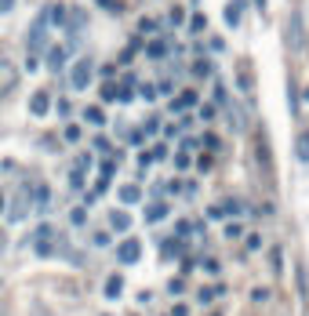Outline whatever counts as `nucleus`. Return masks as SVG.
<instances>
[{"mask_svg":"<svg viewBox=\"0 0 309 316\" xmlns=\"http://www.w3.org/2000/svg\"><path fill=\"white\" fill-rule=\"evenodd\" d=\"M189 225H193V222H175V233H178V240H182V236L189 233Z\"/></svg>","mask_w":309,"mask_h":316,"instance_id":"37998d69","label":"nucleus"},{"mask_svg":"<svg viewBox=\"0 0 309 316\" xmlns=\"http://www.w3.org/2000/svg\"><path fill=\"white\" fill-rule=\"evenodd\" d=\"M124 294V276H109L106 280V298H120Z\"/></svg>","mask_w":309,"mask_h":316,"instance_id":"a211bd4d","label":"nucleus"},{"mask_svg":"<svg viewBox=\"0 0 309 316\" xmlns=\"http://www.w3.org/2000/svg\"><path fill=\"white\" fill-rule=\"evenodd\" d=\"M66 58H69V51H66V48H51V51H48V69H51V73H62Z\"/></svg>","mask_w":309,"mask_h":316,"instance_id":"9b49d317","label":"nucleus"},{"mask_svg":"<svg viewBox=\"0 0 309 316\" xmlns=\"http://www.w3.org/2000/svg\"><path fill=\"white\" fill-rule=\"evenodd\" d=\"M225 236H229V240H237V236H244V225H240V222H229V225H225Z\"/></svg>","mask_w":309,"mask_h":316,"instance_id":"bb28decb","label":"nucleus"},{"mask_svg":"<svg viewBox=\"0 0 309 316\" xmlns=\"http://www.w3.org/2000/svg\"><path fill=\"white\" fill-rule=\"evenodd\" d=\"M91 76H95V62L91 58H76L73 69H69V88L73 91H84L91 84Z\"/></svg>","mask_w":309,"mask_h":316,"instance_id":"f257e3e1","label":"nucleus"},{"mask_svg":"<svg viewBox=\"0 0 309 316\" xmlns=\"http://www.w3.org/2000/svg\"><path fill=\"white\" fill-rule=\"evenodd\" d=\"M160 131V120H157V116H149V120L142 124V135H157Z\"/></svg>","mask_w":309,"mask_h":316,"instance_id":"a878e982","label":"nucleus"},{"mask_svg":"<svg viewBox=\"0 0 309 316\" xmlns=\"http://www.w3.org/2000/svg\"><path fill=\"white\" fill-rule=\"evenodd\" d=\"M44 15H48V26H66V4H51L44 8Z\"/></svg>","mask_w":309,"mask_h":316,"instance_id":"ddd939ff","label":"nucleus"},{"mask_svg":"<svg viewBox=\"0 0 309 316\" xmlns=\"http://www.w3.org/2000/svg\"><path fill=\"white\" fill-rule=\"evenodd\" d=\"M29 113H33V116H48V113H51V95H48V91H33Z\"/></svg>","mask_w":309,"mask_h":316,"instance_id":"423d86ee","label":"nucleus"},{"mask_svg":"<svg viewBox=\"0 0 309 316\" xmlns=\"http://www.w3.org/2000/svg\"><path fill=\"white\" fill-rule=\"evenodd\" d=\"M204 29H208V18L204 15H193L189 18V33H204Z\"/></svg>","mask_w":309,"mask_h":316,"instance_id":"b1692460","label":"nucleus"},{"mask_svg":"<svg viewBox=\"0 0 309 316\" xmlns=\"http://www.w3.org/2000/svg\"><path fill=\"white\" fill-rule=\"evenodd\" d=\"M69 222H73V225H84V222H88V211H84V207H73V211H69Z\"/></svg>","mask_w":309,"mask_h":316,"instance_id":"393cba45","label":"nucleus"},{"mask_svg":"<svg viewBox=\"0 0 309 316\" xmlns=\"http://www.w3.org/2000/svg\"><path fill=\"white\" fill-rule=\"evenodd\" d=\"M200 120H215V106H200Z\"/></svg>","mask_w":309,"mask_h":316,"instance_id":"a19ab883","label":"nucleus"},{"mask_svg":"<svg viewBox=\"0 0 309 316\" xmlns=\"http://www.w3.org/2000/svg\"><path fill=\"white\" fill-rule=\"evenodd\" d=\"M109 225H113V233H128V229H131L128 211H113V215H109Z\"/></svg>","mask_w":309,"mask_h":316,"instance_id":"4468645a","label":"nucleus"},{"mask_svg":"<svg viewBox=\"0 0 309 316\" xmlns=\"http://www.w3.org/2000/svg\"><path fill=\"white\" fill-rule=\"evenodd\" d=\"M62 138H66V142H80V128H76V124H69V128L62 131Z\"/></svg>","mask_w":309,"mask_h":316,"instance_id":"7c9ffc66","label":"nucleus"},{"mask_svg":"<svg viewBox=\"0 0 309 316\" xmlns=\"http://www.w3.org/2000/svg\"><path fill=\"white\" fill-rule=\"evenodd\" d=\"M244 4H248V0H229V4H225V11H222L225 26H240V18H244Z\"/></svg>","mask_w":309,"mask_h":316,"instance_id":"0eeeda50","label":"nucleus"},{"mask_svg":"<svg viewBox=\"0 0 309 316\" xmlns=\"http://www.w3.org/2000/svg\"><path fill=\"white\" fill-rule=\"evenodd\" d=\"M302 302H305V312H302V316H309V298H302Z\"/></svg>","mask_w":309,"mask_h":316,"instance_id":"8fccbe9b","label":"nucleus"},{"mask_svg":"<svg viewBox=\"0 0 309 316\" xmlns=\"http://www.w3.org/2000/svg\"><path fill=\"white\" fill-rule=\"evenodd\" d=\"M160 247H164V258H178L182 255V240H164Z\"/></svg>","mask_w":309,"mask_h":316,"instance_id":"4be33fe9","label":"nucleus"},{"mask_svg":"<svg viewBox=\"0 0 309 316\" xmlns=\"http://www.w3.org/2000/svg\"><path fill=\"white\" fill-rule=\"evenodd\" d=\"M69 189H84V171H69Z\"/></svg>","mask_w":309,"mask_h":316,"instance_id":"c756f323","label":"nucleus"},{"mask_svg":"<svg viewBox=\"0 0 309 316\" xmlns=\"http://www.w3.org/2000/svg\"><path fill=\"white\" fill-rule=\"evenodd\" d=\"M0 211H4V193H0Z\"/></svg>","mask_w":309,"mask_h":316,"instance_id":"3c124183","label":"nucleus"},{"mask_svg":"<svg viewBox=\"0 0 309 316\" xmlns=\"http://www.w3.org/2000/svg\"><path fill=\"white\" fill-rule=\"evenodd\" d=\"M15 84H18V69H15V62H0V98L11 95Z\"/></svg>","mask_w":309,"mask_h":316,"instance_id":"20e7f679","label":"nucleus"},{"mask_svg":"<svg viewBox=\"0 0 309 316\" xmlns=\"http://www.w3.org/2000/svg\"><path fill=\"white\" fill-rule=\"evenodd\" d=\"M84 120H88V124H95V128H102V124H106L102 106H88V109H84Z\"/></svg>","mask_w":309,"mask_h":316,"instance_id":"aec40b11","label":"nucleus"},{"mask_svg":"<svg viewBox=\"0 0 309 316\" xmlns=\"http://www.w3.org/2000/svg\"><path fill=\"white\" fill-rule=\"evenodd\" d=\"M182 18H186V11H182V8H175V11H171V26H182Z\"/></svg>","mask_w":309,"mask_h":316,"instance_id":"c03bdc74","label":"nucleus"},{"mask_svg":"<svg viewBox=\"0 0 309 316\" xmlns=\"http://www.w3.org/2000/svg\"><path fill=\"white\" fill-rule=\"evenodd\" d=\"M168 291H171V294H182V291H186V280H171Z\"/></svg>","mask_w":309,"mask_h":316,"instance_id":"58836bf2","label":"nucleus"},{"mask_svg":"<svg viewBox=\"0 0 309 316\" xmlns=\"http://www.w3.org/2000/svg\"><path fill=\"white\" fill-rule=\"evenodd\" d=\"M193 73H197V76H211V73H215V66H211L208 58H197V62H193Z\"/></svg>","mask_w":309,"mask_h":316,"instance_id":"5701e85b","label":"nucleus"},{"mask_svg":"<svg viewBox=\"0 0 309 316\" xmlns=\"http://www.w3.org/2000/svg\"><path fill=\"white\" fill-rule=\"evenodd\" d=\"M102 102H117V84H102Z\"/></svg>","mask_w":309,"mask_h":316,"instance_id":"c85d7f7f","label":"nucleus"},{"mask_svg":"<svg viewBox=\"0 0 309 316\" xmlns=\"http://www.w3.org/2000/svg\"><path fill=\"white\" fill-rule=\"evenodd\" d=\"M287 106H291V113L298 116V91H295V84H287Z\"/></svg>","mask_w":309,"mask_h":316,"instance_id":"cd10ccee","label":"nucleus"},{"mask_svg":"<svg viewBox=\"0 0 309 316\" xmlns=\"http://www.w3.org/2000/svg\"><path fill=\"white\" fill-rule=\"evenodd\" d=\"M138 33H157V22H153V18H142V22H138Z\"/></svg>","mask_w":309,"mask_h":316,"instance_id":"c9c22d12","label":"nucleus"},{"mask_svg":"<svg viewBox=\"0 0 309 316\" xmlns=\"http://www.w3.org/2000/svg\"><path fill=\"white\" fill-rule=\"evenodd\" d=\"M255 8H258V11H265V0H255Z\"/></svg>","mask_w":309,"mask_h":316,"instance_id":"09e8293b","label":"nucleus"},{"mask_svg":"<svg viewBox=\"0 0 309 316\" xmlns=\"http://www.w3.org/2000/svg\"><path fill=\"white\" fill-rule=\"evenodd\" d=\"M117 196H120V204H138V200H142V189H138V185H120Z\"/></svg>","mask_w":309,"mask_h":316,"instance_id":"dca6fc26","label":"nucleus"},{"mask_svg":"<svg viewBox=\"0 0 309 316\" xmlns=\"http://www.w3.org/2000/svg\"><path fill=\"white\" fill-rule=\"evenodd\" d=\"M88 26V15L80 11V8H73V11H66V29H69V36L76 33V29H84Z\"/></svg>","mask_w":309,"mask_h":316,"instance_id":"9d476101","label":"nucleus"},{"mask_svg":"<svg viewBox=\"0 0 309 316\" xmlns=\"http://www.w3.org/2000/svg\"><path fill=\"white\" fill-rule=\"evenodd\" d=\"M164 156H168V145H153L149 149V160H164Z\"/></svg>","mask_w":309,"mask_h":316,"instance_id":"72a5a7b5","label":"nucleus"},{"mask_svg":"<svg viewBox=\"0 0 309 316\" xmlns=\"http://www.w3.org/2000/svg\"><path fill=\"white\" fill-rule=\"evenodd\" d=\"M189 106H197V91H182L178 98H171V113H182Z\"/></svg>","mask_w":309,"mask_h":316,"instance_id":"f8f14e48","label":"nucleus"},{"mask_svg":"<svg viewBox=\"0 0 309 316\" xmlns=\"http://www.w3.org/2000/svg\"><path fill=\"white\" fill-rule=\"evenodd\" d=\"M44 40H48V15L40 11V15L33 18V29H29V51H33V55H40Z\"/></svg>","mask_w":309,"mask_h":316,"instance_id":"7ed1b4c3","label":"nucleus"},{"mask_svg":"<svg viewBox=\"0 0 309 316\" xmlns=\"http://www.w3.org/2000/svg\"><path fill=\"white\" fill-rule=\"evenodd\" d=\"M237 73H240V91H244V95H251V91H255V80H251V66H248V62H240V69H237Z\"/></svg>","mask_w":309,"mask_h":316,"instance_id":"6ab92c4d","label":"nucleus"},{"mask_svg":"<svg viewBox=\"0 0 309 316\" xmlns=\"http://www.w3.org/2000/svg\"><path fill=\"white\" fill-rule=\"evenodd\" d=\"M138 255H142V244L135 240V236H131V240H124V244L117 247V258H120L124 265H135V262H138Z\"/></svg>","mask_w":309,"mask_h":316,"instance_id":"39448f33","label":"nucleus"},{"mask_svg":"<svg viewBox=\"0 0 309 316\" xmlns=\"http://www.w3.org/2000/svg\"><path fill=\"white\" fill-rule=\"evenodd\" d=\"M157 95H171V80H160L157 84Z\"/></svg>","mask_w":309,"mask_h":316,"instance_id":"49530a36","label":"nucleus"},{"mask_svg":"<svg viewBox=\"0 0 309 316\" xmlns=\"http://www.w3.org/2000/svg\"><path fill=\"white\" fill-rule=\"evenodd\" d=\"M287 40H291V48H302V15L298 11H291V18H287Z\"/></svg>","mask_w":309,"mask_h":316,"instance_id":"6e6552de","label":"nucleus"},{"mask_svg":"<svg viewBox=\"0 0 309 316\" xmlns=\"http://www.w3.org/2000/svg\"><path fill=\"white\" fill-rule=\"evenodd\" d=\"M138 95H142L146 102H153V98H157V88H153V84H142V88H138Z\"/></svg>","mask_w":309,"mask_h":316,"instance_id":"473e14b6","label":"nucleus"},{"mask_svg":"<svg viewBox=\"0 0 309 316\" xmlns=\"http://www.w3.org/2000/svg\"><path fill=\"white\" fill-rule=\"evenodd\" d=\"M269 262H273V272H280V247H273V255H269Z\"/></svg>","mask_w":309,"mask_h":316,"instance_id":"79ce46f5","label":"nucleus"},{"mask_svg":"<svg viewBox=\"0 0 309 316\" xmlns=\"http://www.w3.org/2000/svg\"><path fill=\"white\" fill-rule=\"evenodd\" d=\"M15 8V0H0V11H11Z\"/></svg>","mask_w":309,"mask_h":316,"instance_id":"de8ad7c7","label":"nucleus"},{"mask_svg":"<svg viewBox=\"0 0 309 316\" xmlns=\"http://www.w3.org/2000/svg\"><path fill=\"white\" fill-rule=\"evenodd\" d=\"M175 167H178V171L189 167V153H175Z\"/></svg>","mask_w":309,"mask_h":316,"instance_id":"f704fd0d","label":"nucleus"},{"mask_svg":"<svg viewBox=\"0 0 309 316\" xmlns=\"http://www.w3.org/2000/svg\"><path fill=\"white\" fill-rule=\"evenodd\" d=\"M128 142H131V145H142V142H146V135H142V131H131V135H128Z\"/></svg>","mask_w":309,"mask_h":316,"instance_id":"a18cd8bd","label":"nucleus"},{"mask_svg":"<svg viewBox=\"0 0 309 316\" xmlns=\"http://www.w3.org/2000/svg\"><path fill=\"white\" fill-rule=\"evenodd\" d=\"M200 145H208V149L215 153V149H218V135H204V138H200Z\"/></svg>","mask_w":309,"mask_h":316,"instance_id":"e433bc0d","label":"nucleus"},{"mask_svg":"<svg viewBox=\"0 0 309 316\" xmlns=\"http://www.w3.org/2000/svg\"><path fill=\"white\" fill-rule=\"evenodd\" d=\"M160 218H168V204L164 200H157V204L146 207V222H160Z\"/></svg>","mask_w":309,"mask_h":316,"instance_id":"f3484780","label":"nucleus"},{"mask_svg":"<svg viewBox=\"0 0 309 316\" xmlns=\"http://www.w3.org/2000/svg\"><path fill=\"white\" fill-rule=\"evenodd\" d=\"M91 240H95V247H106V244H109V233H95Z\"/></svg>","mask_w":309,"mask_h":316,"instance_id":"ea45409f","label":"nucleus"},{"mask_svg":"<svg viewBox=\"0 0 309 316\" xmlns=\"http://www.w3.org/2000/svg\"><path fill=\"white\" fill-rule=\"evenodd\" d=\"M295 156L302 164H309V131H302L298 138H295Z\"/></svg>","mask_w":309,"mask_h":316,"instance_id":"2eb2a0df","label":"nucleus"},{"mask_svg":"<svg viewBox=\"0 0 309 316\" xmlns=\"http://www.w3.org/2000/svg\"><path fill=\"white\" fill-rule=\"evenodd\" d=\"M29 207H33V204H29V182H26V185H22V189L15 193L11 207H8V218H11V225H18V222H22V218L29 215Z\"/></svg>","mask_w":309,"mask_h":316,"instance_id":"f03ea898","label":"nucleus"},{"mask_svg":"<svg viewBox=\"0 0 309 316\" xmlns=\"http://www.w3.org/2000/svg\"><path fill=\"white\" fill-rule=\"evenodd\" d=\"M33 247H36V255H40V258H51V255L58 251L55 236H33Z\"/></svg>","mask_w":309,"mask_h":316,"instance_id":"1a4fd4ad","label":"nucleus"},{"mask_svg":"<svg viewBox=\"0 0 309 316\" xmlns=\"http://www.w3.org/2000/svg\"><path fill=\"white\" fill-rule=\"evenodd\" d=\"M146 55H149V58H164V55H168V44H164V40H149V44H146Z\"/></svg>","mask_w":309,"mask_h":316,"instance_id":"412c9836","label":"nucleus"},{"mask_svg":"<svg viewBox=\"0 0 309 316\" xmlns=\"http://www.w3.org/2000/svg\"><path fill=\"white\" fill-rule=\"evenodd\" d=\"M98 4H102L106 11H113V15H120V11H124V4H120V0H98Z\"/></svg>","mask_w":309,"mask_h":316,"instance_id":"2f4dec72","label":"nucleus"},{"mask_svg":"<svg viewBox=\"0 0 309 316\" xmlns=\"http://www.w3.org/2000/svg\"><path fill=\"white\" fill-rule=\"evenodd\" d=\"M95 149H98V153H113V145H109V142H106V138H102V135H98V138H95Z\"/></svg>","mask_w":309,"mask_h":316,"instance_id":"4c0bfd02","label":"nucleus"}]
</instances>
